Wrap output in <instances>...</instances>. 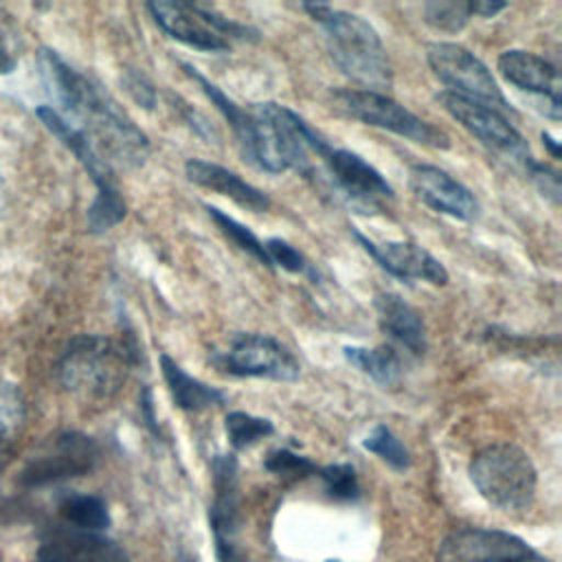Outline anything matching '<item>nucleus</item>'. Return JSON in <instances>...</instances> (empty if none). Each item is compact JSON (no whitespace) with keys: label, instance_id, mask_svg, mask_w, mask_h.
<instances>
[{"label":"nucleus","instance_id":"obj_1","mask_svg":"<svg viewBox=\"0 0 562 562\" xmlns=\"http://www.w3.org/2000/svg\"><path fill=\"white\" fill-rule=\"evenodd\" d=\"M42 75L57 103L81 123V132L97 151L125 167H138L149 154V140L119 103L92 83L86 75L68 66L55 50H40Z\"/></svg>","mask_w":562,"mask_h":562},{"label":"nucleus","instance_id":"obj_2","mask_svg":"<svg viewBox=\"0 0 562 562\" xmlns=\"http://www.w3.org/2000/svg\"><path fill=\"white\" fill-rule=\"evenodd\" d=\"M325 31L334 64L362 90L380 92L393 86V66L378 31L360 15L329 4H303Z\"/></svg>","mask_w":562,"mask_h":562},{"label":"nucleus","instance_id":"obj_3","mask_svg":"<svg viewBox=\"0 0 562 562\" xmlns=\"http://www.w3.org/2000/svg\"><path fill=\"white\" fill-rule=\"evenodd\" d=\"M248 110L252 114L255 134L244 160L268 173H283L288 169L307 171L310 154L323 158L331 147L288 105L263 101Z\"/></svg>","mask_w":562,"mask_h":562},{"label":"nucleus","instance_id":"obj_4","mask_svg":"<svg viewBox=\"0 0 562 562\" xmlns=\"http://www.w3.org/2000/svg\"><path fill=\"white\" fill-rule=\"evenodd\" d=\"M136 360V345L130 347L105 336L83 334L72 338L61 351L57 375L66 391L88 400H103L112 397L123 386Z\"/></svg>","mask_w":562,"mask_h":562},{"label":"nucleus","instance_id":"obj_5","mask_svg":"<svg viewBox=\"0 0 562 562\" xmlns=\"http://www.w3.org/2000/svg\"><path fill=\"white\" fill-rule=\"evenodd\" d=\"M470 479L479 494L503 512H520L536 496V468L529 454L514 443H492L476 452Z\"/></svg>","mask_w":562,"mask_h":562},{"label":"nucleus","instance_id":"obj_6","mask_svg":"<svg viewBox=\"0 0 562 562\" xmlns=\"http://www.w3.org/2000/svg\"><path fill=\"white\" fill-rule=\"evenodd\" d=\"M147 11L169 37L206 53L228 50L237 40L257 37L252 29L182 0H156L147 4Z\"/></svg>","mask_w":562,"mask_h":562},{"label":"nucleus","instance_id":"obj_7","mask_svg":"<svg viewBox=\"0 0 562 562\" xmlns=\"http://www.w3.org/2000/svg\"><path fill=\"white\" fill-rule=\"evenodd\" d=\"M334 105L345 116H351L364 125H373L386 132H393L402 138H408L413 143L432 147V149H448L450 136L439 130L437 125L424 121L422 116L406 110L402 103L391 99L382 92L371 90H356V88H342L334 94Z\"/></svg>","mask_w":562,"mask_h":562},{"label":"nucleus","instance_id":"obj_8","mask_svg":"<svg viewBox=\"0 0 562 562\" xmlns=\"http://www.w3.org/2000/svg\"><path fill=\"white\" fill-rule=\"evenodd\" d=\"M426 59L435 77L450 88L448 92L485 103L498 112H514L490 68L465 46L454 42H430L426 46Z\"/></svg>","mask_w":562,"mask_h":562},{"label":"nucleus","instance_id":"obj_9","mask_svg":"<svg viewBox=\"0 0 562 562\" xmlns=\"http://www.w3.org/2000/svg\"><path fill=\"white\" fill-rule=\"evenodd\" d=\"M99 459L97 443L75 430L59 432L40 443L26 459L20 481L26 487L50 485L64 479L88 474Z\"/></svg>","mask_w":562,"mask_h":562},{"label":"nucleus","instance_id":"obj_10","mask_svg":"<svg viewBox=\"0 0 562 562\" xmlns=\"http://www.w3.org/2000/svg\"><path fill=\"white\" fill-rule=\"evenodd\" d=\"M213 364L235 378H268L277 382H294L301 373L299 360L266 334H237L226 351L213 356Z\"/></svg>","mask_w":562,"mask_h":562},{"label":"nucleus","instance_id":"obj_11","mask_svg":"<svg viewBox=\"0 0 562 562\" xmlns=\"http://www.w3.org/2000/svg\"><path fill=\"white\" fill-rule=\"evenodd\" d=\"M437 101L463 130H468L472 136H476L485 147H490L498 154H505L514 160H520L522 165L531 158L527 140L509 123V119L503 112H498L485 103L459 97L448 90L439 92Z\"/></svg>","mask_w":562,"mask_h":562},{"label":"nucleus","instance_id":"obj_12","mask_svg":"<svg viewBox=\"0 0 562 562\" xmlns=\"http://www.w3.org/2000/svg\"><path fill=\"white\" fill-rule=\"evenodd\" d=\"M435 562H551L520 538L483 527H461L450 531L439 549Z\"/></svg>","mask_w":562,"mask_h":562},{"label":"nucleus","instance_id":"obj_13","mask_svg":"<svg viewBox=\"0 0 562 562\" xmlns=\"http://www.w3.org/2000/svg\"><path fill=\"white\" fill-rule=\"evenodd\" d=\"M213 503L209 507L211 531L220 562H246L237 544L239 531V468L233 454H217L211 463Z\"/></svg>","mask_w":562,"mask_h":562},{"label":"nucleus","instance_id":"obj_14","mask_svg":"<svg viewBox=\"0 0 562 562\" xmlns=\"http://www.w3.org/2000/svg\"><path fill=\"white\" fill-rule=\"evenodd\" d=\"M336 191L360 211H382L384 202L395 198L386 178L362 156L349 149H334L321 158Z\"/></svg>","mask_w":562,"mask_h":562},{"label":"nucleus","instance_id":"obj_15","mask_svg":"<svg viewBox=\"0 0 562 562\" xmlns=\"http://www.w3.org/2000/svg\"><path fill=\"white\" fill-rule=\"evenodd\" d=\"M358 244L375 259V263L386 270L391 277L402 281H426L430 285H446L448 270L443 263L432 257L424 246L413 241H384L375 244L360 231H351Z\"/></svg>","mask_w":562,"mask_h":562},{"label":"nucleus","instance_id":"obj_16","mask_svg":"<svg viewBox=\"0 0 562 562\" xmlns=\"http://www.w3.org/2000/svg\"><path fill=\"white\" fill-rule=\"evenodd\" d=\"M37 562H130V558L101 531L61 525L44 533L37 547Z\"/></svg>","mask_w":562,"mask_h":562},{"label":"nucleus","instance_id":"obj_17","mask_svg":"<svg viewBox=\"0 0 562 562\" xmlns=\"http://www.w3.org/2000/svg\"><path fill=\"white\" fill-rule=\"evenodd\" d=\"M408 182L415 198L437 213L463 222H472L479 215V202L474 193L435 165H413Z\"/></svg>","mask_w":562,"mask_h":562},{"label":"nucleus","instance_id":"obj_18","mask_svg":"<svg viewBox=\"0 0 562 562\" xmlns=\"http://www.w3.org/2000/svg\"><path fill=\"white\" fill-rule=\"evenodd\" d=\"M498 72L516 88L527 90L544 99V114L560 121V75L553 64L529 53V50H505L498 55Z\"/></svg>","mask_w":562,"mask_h":562},{"label":"nucleus","instance_id":"obj_19","mask_svg":"<svg viewBox=\"0 0 562 562\" xmlns=\"http://www.w3.org/2000/svg\"><path fill=\"white\" fill-rule=\"evenodd\" d=\"M35 114L77 156V160L83 165V169L92 178V182L97 187V195L119 193V189L114 184V173L110 169V162L97 151L92 140L77 125H72L68 119H64L50 105H40L35 110Z\"/></svg>","mask_w":562,"mask_h":562},{"label":"nucleus","instance_id":"obj_20","mask_svg":"<svg viewBox=\"0 0 562 562\" xmlns=\"http://www.w3.org/2000/svg\"><path fill=\"white\" fill-rule=\"evenodd\" d=\"M380 329L413 356H424L428 334L422 314L395 292H382L373 301Z\"/></svg>","mask_w":562,"mask_h":562},{"label":"nucleus","instance_id":"obj_21","mask_svg":"<svg viewBox=\"0 0 562 562\" xmlns=\"http://www.w3.org/2000/svg\"><path fill=\"white\" fill-rule=\"evenodd\" d=\"M184 173L193 184L215 191L220 195H226L235 204H239L252 213H263L270 209V198L261 189L252 187L250 182H246L235 171H231L222 165L200 160V158H189L184 162Z\"/></svg>","mask_w":562,"mask_h":562},{"label":"nucleus","instance_id":"obj_22","mask_svg":"<svg viewBox=\"0 0 562 562\" xmlns=\"http://www.w3.org/2000/svg\"><path fill=\"white\" fill-rule=\"evenodd\" d=\"M160 371H162V378L167 382V389L171 393L173 404L182 411H204V408L220 406V404L226 402V395L220 389L209 386L202 380L189 375L167 353L160 356Z\"/></svg>","mask_w":562,"mask_h":562},{"label":"nucleus","instance_id":"obj_23","mask_svg":"<svg viewBox=\"0 0 562 562\" xmlns=\"http://www.w3.org/2000/svg\"><path fill=\"white\" fill-rule=\"evenodd\" d=\"M342 356L349 364L360 369L364 375L375 380L382 386H391L402 375V358L393 345L378 347H342Z\"/></svg>","mask_w":562,"mask_h":562},{"label":"nucleus","instance_id":"obj_24","mask_svg":"<svg viewBox=\"0 0 562 562\" xmlns=\"http://www.w3.org/2000/svg\"><path fill=\"white\" fill-rule=\"evenodd\" d=\"M26 426V404L20 389L0 380V470L15 454Z\"/></svg>","mask_w":562,"mask_h":562},{"label":"nucleus","instance_id":"obj_25","mask_svg":"<svg viewBox=\"0 0 562 562\" xmlns=\"http://www.w3.org/2000/svg\"><path fill=\"white\" fill-rule=\"evenodd\" d=\"M59 514L68 527L83 531H103L110 525L108 505L94 494H68L59 505Z\"/></svg>","mask_w":562,"mask_h":562},{"label":"nucleus","instance_id":"obj_26","mask_svg":"<svg viewBox=\"0 0 562 562\" xmlns=\"http://www.w3.org/2000/svg\"><path fill=\"white\" fill-rule=\"evenodd\" d=\"M206 213H209V217L217 224V228L222 231V235H226L239 250H244V252H248L250 257H255L261 266L272 268L270 257H268V252H266V248H263V241H261L248 226H244V224L237 222L233 215H228V213H224L222 209L211 206V204H206Z\"/></svg>","mask_w":562,"mask_h":562},{"label":"nucleus","instance_id":"obj_27","mask_svg":"<svg viewBox=\"0 0 562 562\" xmlns=\"http://www.w3.org/2000/svg\"><path fill=\"white\" fill-rule=\"evenodd\" d=\"M224 428L228 435V441L235 450H244L250 448L252 443H257L259 439L268 437L274 432V426L270 419L263 417H255L250 413L244 411H233L226 415L224 419Z\"/></svg>","mask_w":562,"mask_h":562},{"label":"nucleus","instance_id":"obj_28","mask_svg":"<svg viewBox=\"0 0 562 562\" xmlns=\"http://www.w3.org/2000/svg\"><path fill=\"white\" fill-rule=\"evenodd\" d=\"M424 22L446 33H459L472 18V7L465 0H432L422 4Z\"/></svg>","mask_w":562,"mask_h":562},{"label":"nucleus","instance_id":"obj_29","mask_svg":"<svg viewBox=\"0 0 562 562\" xmlns=\"http://www.w3.org/2000/svg\"><path fill=\"white\" fill-rule=\"evenodd\" d=\"M362 446L373 452L375 457H380L384 463H389L395 470H406L411 465V454L406 450V446L393 435V430L384 424H378L367 439L362 441Z\"/></svg>","mask_w":562,"mask_h":562},{"label":"nucleus","instance_id":"obj_30","mask_svg":"<svg viewBox=\"0 0 562 562\" xmlns=\"http://www.w3.org/2000/svg\"><path fill=\"white\" fill-rule=\"evenodd\" d=\"M321 472L323 487L334 501H356L360 496V485L356 470L347 463H334L327 465Z\"/></svg>","mask_w":562,"mask_h":562},{"label":"nucleus","instance_id":"obj_31","mask_svg":"<svg viewBox=\"0 0 562 562\" xmlns=\"http://www.w3.org/2000/svg\"><path fill=\"white\" fill-rule=\"evenodd\" d=\"M266 470H270L272 474H279L283 479H303L312 472H316L318 468L307 459V457H301L288 448H281V450H272L266 461H263Z\"/></svg>","mask_w":562,"mask_h":562},{"label":"nucleus","instance_id":"obj_32","mask_svg":"<svg viewBox=\"0 0 562 562\" xmlns=\"http://www.w3.org/2000/svg\"><path fill=\"white\" fill-rule=\"evenodd\" d=\"M268 257H270V263L272 266H279L283 268L285 272H292V274H305L310 272V263L307 259L303 257V252H299L292 244H288L285 239L281 237H270L266 244H263Z\"/></svg>","mask_w":562,"mask_h":562},{"label":"nucleus","instance_id":"obj_33","mask_svg":"<svg viewBox=\"0 0 562 562\" xmlns=\"http://www.w3.org/2000/svg\"><path fill=\"white\" fill-rule=\"evenodd\" d=\"M123 86L127 90V94L145 110H154L156 108V101H158V94H156V88L154 83L143 75V72H136L132 68H127L123 72Z\"/></svg>","mask_w":562,"mask_h":562},{"label":"nucleus","instance_id":"obj_34","mask_svg":"<svg viewBox=\"0 0 562 562\" xmlns=\"http://www.w3.org/2000/svg\"><path fill=\"white\" fill-rule=\"evenodd\" d=\"M529 178L536 182V187L542 191V195H547L553 204L560 202V176L558 171H553L551 167L533 160V156L525 162Z\"/></svg>","mask_w":562,"mask_h":562},{"label":"nucleus","instance_id":"obj_35","mask_svg":"<svg viewBox=\"0 0 562 562\" xmlns=\"http://www.w3.org/2000/svg\"><path fill=\"white\" fill-rule=\"evenodd\" d=\"M169 99H171L173 108L180 112V116L189 123V127H191L198 136H202L204 140L217 138V134H215V130L211 127V123H209L198 110H193V105H189L187 101H182L180 97H173V94H169Z\"/></svg>","mask_w":562,"mask_h":562},{"label":"nucleus","instance_id":"obj_36","mask_svg":"<svg viewBox=\"0 0 562 562\" xmlns=\"http://www.w3.org/2000/svg\"><path fill=\"white\" fill-rule=\"evenodd\" d=\"M470 7H472V15H481V18H494L496 13H501L503 9H507L505 2H492V0L470 2Z\"/></svg>","mask_w":562,"mask_h":562},{"label":"nucleus","instance_id":"obj_37","mask_svg":"<svg viewBox=\"0 0 562 562\" xmlns=\"http://www.w3.org/2000/svg\"><path fill=\"white\" fill-rule=\"evenodd\" d=\"M542 143L549 147V151H551V156H553V158H558V156H560V145H558V143H555L547 132H542Z\"/></svg>","mask_w":562,"mask_h":562},{"label":"nucleus","instance_id":"obj_38","mask_svg":"<svg viewBox=\"0 0 562 562\" xmlns=\"http://www.w3.org/2000/svg\"><path fill=\"white\" fill-rule=\"evenodd\" d=\"M327 562H340V560H327Z\"/></svg>","mask_w":562,"mask_h":562}]
</instances>
